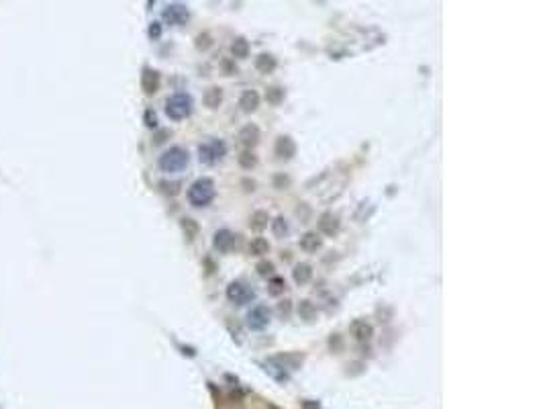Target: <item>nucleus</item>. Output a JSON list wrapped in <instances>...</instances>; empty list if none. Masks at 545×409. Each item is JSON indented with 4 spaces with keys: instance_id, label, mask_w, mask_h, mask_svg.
Returning <instances> with one entry per match:
<instances>
[{
    "instance_id": "obj_1",
    "label": "nucleus",
    "mask_w": 545,
    "mask_h": 409,
    "mask_svg": "<svg viewBox=\"0 0 545 409\" xmlns=\"http://www.w3.org/2000/svg\"><path fill=\"white\" fill-rule=\"evenodd\" d=\"M192 107H194V100H192L190 94H186V92L172 94V96L166 100V115H168L172 121H182V119L190 117Z\"/></svg>"
},
{
    "instance_id": "obj_2",
    "label": "nucleus",
    "mask_w": 545,
    "mask_h": 409,
    "mask_svg": "<svg viewBox=\"0 0 545 409\" xmlns=\"http://www.w3.org/2000/svg\"><path fill=\"white\" fill-rule=\"evenodd\" d=\"M190 162V156L188 152L184 150V147H170V150L159 158V168L161 172H168V174H176V172H182L184 168L188 166Z\"/></svg>"
},
{
    "instance_id": "obj_3",
    "label": "nucleus",
    "mask_w": 545,
    "mask_h": 409,
    "mask_svg": "<svg viewBox=\"0 0 545 409\" xmlns=\"http://www.w3.org/2000/svg\"><path fill=\"white\" fill-rule=\"evenodd\" d=\"M215 182L211 178H198L188 188V201L194 207H206L215 199Z\"/></svg>"
},
{
    "instance_id": "obj_4",
    "label": "nucleus",
    "mask_w": 545,
    "mask_h": 409,
    "mask_svg": "<svg viewBox=\"0 0 545 409\" xmlns=\"http://www.w3.org/2000/svg\"><path fill=\"white\" fill-rule=\"evenodd\" d=\"M198 154H200V162H204V164H217V162H221L225 158L227 145L221 139H211L208 143H202L198 147Z\"/></svg>"
},
{
    "instance_id": "obj_5",
    "label": "nucleus",
    "mask_w": 545,
    "mask_h": 409,
    "mask_svg": "<svg viewBox=\"0 0 545 409\" xmlns=\"http://www.w3.org/2000/svg\"><path fill=\"white\" fill-rule=\"evenodd\" d=\"M227 299H229L231 303H235V305H245V303H249V301L256 299V293H253L249 287L243 285V282L233 280V282H231V285L227 287Z\"/></svg>"
},
{
    "instance_id": "obj_6",
    "label": "nucleus",
    "mask_w": 545,
    "mask_h": 409,
    "mask_svg": "<svg viewBox=\"0 0 545 409\" xmlns=\"http://www.w3.org/2000/svg\"><path fill=\"white\" fill-rule=\"evenodd\" d=\"M268 323H270V309L265 305L253 307V309L247 313V325H249V329H256V332H260V329L268 327Z\"/></svg>"
},
{
    "instance_id": "obj_7",
    "label": "nucleus",
    "mask_w": 545,
    "mask_h": 409,
    "mask_svg": "<svg viewBox=\"0 0 545 409\" xmlns=\"http://www.w3.org/2000/svg\"><path fill=\"white\" fill-rule=\"evenodd\" d=\"M235 242H237V235H235L233 231H229V229H218V231L215 233L213 246H215L217 252H221V254H229L231 250L235 248Z\"/></svg>"
},
{
    "instance_id": "obj_8",
    "label": "nucleus",
    "mask_w": 545,
    "mask_h": 409,
    "mask_svg": "<svg viewBox=\"0 0 545 409\" xmlns=\"http://www.w3.org/2000/svg\"><path fill=\"white\" fill-rule=\"evenodd\" d=\"M188 17H190L188 8L184 4H180V2H174V4L166 6V10H164V19L168 23H172V25H182V23L188 21Z\"/></svg>"
},
{
    "instance_id": "obj_9",
    "label": "nucleus",
    "mask_w": 545,
    "mask_h": 409,
    "mask_svg": "<svg viewBox=\"0 0 545 409\" xmlns=\"http://www.w3.org/2000/svg\"><path fill=\"white\" fill-rule=\"evenodd\" d=\"M294 154H296V143L292 141V137H288V135L278 137V141H276V156L280 158V160H290Z\"/></svg>"
},
{
    "instance_id": "obj_10",
    "label": "nucleus",
    "mask_w": 545,
    "mask_h": 409,
    "mask_svg": "<svg viewBox=\"0 0 545 409\" xmlns=\"http://www.w3.org/2000/svg\"><path fill=\"white\" fill-rule=\"evenodd\" d=\"M339 217L337 215H333V213H323L321 217H319V229L325 233V235H335L339 231Z\"/></svg>"
},
{
    "instance_id": "obj_11",
    "label": "nucleus",
    "mask_w": 545,
    "mask_h": 409,
    "mask_svg": "<svg viewBox=\"0 0 545 409\" xmlns=\"http://www.w3.org/2000/svg\"><path fill=\"white\" fill-rule=\"evenodd\" d=\"M141 86L145 90V94H155L159 88V74L152 68H145L141 74Z\"/></svg>"
},
{
    "instance_id": "obj_12",
    "label": "nucleus",
    "mask_w": 545,
    "mask_h": 409,
    "mask_svg": "<svg viewBox=\"0 0 545 409\" xmlns=\"http://www.w3.org/2000/svg\"><path fill=\"white\" fill-rule=\"evenodd\" d=\"M239 107H241L243 113H253L260 107V94L256 92V90H245L239 98Z\"/></svg>"
},
{
    "instance_id": "obj_13",
    "label": "nucleus",
    "mask_w": 545,
    "mask_h": 409,
    "mask_svg": "<svg viewBox=\"0 0 545 409\" xmlns=\"http://www.w3.org/2000/svg\"><path fill=\"white\" fill-rule=\"evenodd\" d=\"M239 139H241L243 145L253 147V145L260 141V129H258V125H253V123L245 125V127L239 131Z\"/></svg>"
},
{
    "instance_id": "obj_14",
    "label": "nucleus",
    "mask_w": 545,
    "mask_h": 409,
    "mask_svg": "<svg viewBox=\"0 0 545 409\" xmlns=\"http://www.w3.org/2000/svg\"><path fill=\"white\" fill-rule=\"evenodd\" d=\"M321 246H323V240H321V235L317 231H308V233H305L303 237H300V248H303L305 252H317Z\"/></svg>"
},
{
    "instance_id": "obj_15",
    "label": "nucleus",
    "mask_w": 545,
    "mask_h": 409,
    "mask_svg": "<svg viewBox=\"0 0 545 409\" xmlns=\"http://www.w3.org/2000/svg\"><path fill=\"white\" fill-rule=\"evenodd\" d=\"M292 278L296 285H306V282L312 278V266L310 264H296L292 270Z\"/></svg>"
},
{
    "instance_id": "obj_16",
    "label": "nucleus",
    "mask_w": 545,
    "mask_h": 409,
    "mask_svg": "<svg viewBox=\"0 0 545 409\" xmlns=\"http://www.w3.org/2000/svg\"><path fill=\"white\" fill-rule=\"evenodd\" d=\"M351 329H353V336H355L357 342H370V338H372V334H374L372 325L366 323V321H355Z\"/></svg>"
},
{
    "instance_id": "obj_17",
    "label": "nucleus",
    "mask_w": 545,
    "mask_h": 409,
    "mask_svg": "<svg viewBox=\"0 0 545 409\" xmlns=\"http://www.w3.org/2000/svg\"><path fill=\"white\" fill-rule=\"evenodd\" d=\"M204 105L208 107V109H217L218 105H221V100H223V90L218 88V86H211L204 92Z\"/></svg>"
},
{
    "instance_id": "obj_18",
    "label": "nucleus",
    "mask_w": 545,
    "mask_h": 409,
    "mask_svg": "<svg viewBox=\"0 0 545 409\" xmlns=\"http://www.w3.org/2000/svg\"><path fill=\"white\" fill-rule=\"evenodd\" d=\"M256 68L262 74H270L276 70V58L270 53H260L258 60H256Z\"/></svg>"
},
{
    "instance_id": "obj_19",
    "label": "nucleus",
    "mask_w": 545,
    "mask_h": 409,
    "mask_svg": "<svg viewBox=\"0 0 545 409\" xmlns=\"http://www.w3.org/2000/svg\"><path fill=\"white\" fill-rule=\"evenodd\" d=\"M231 53H233L235 58H239V60L247 58V55H249V43H247V39L245 37H237L233 43H231Z\"/></svg>"
},
{
    "instance_id": "obj_20",
    "label": "nucleus",
    "mask_w": 545,
    "mask_h": 409,
    "mask_svg": "<svg viewBox=\"0 0 545 409\" xmlns=\"http://www.w3.org/2000/svg\"><path fill=\"white\" fill-rule=\"evenodd\" d=\"M268 221H270V215H268V211H256L251 215V221H249V225H251V229H256V231H262V229H265V227H268Z\"/></svg>"
},
{
    "instance_id": "obj_21",
    "label": "nucleus",
    "mask_w": 545,
    "mask_h": 409,
    "mask_svg": "<svg viewBox=\"0 0 545 409\" xmlns=\"http://www.w3.org/2000/svg\"><path fill=\"white\" fill-rule=\"evenodd\" d=\"M268 252H270L268 240H263V237H256V240H251V244H249V254L251 256H263Z\"/></svg>"
},
{
    "instance_id": "obj_22",
    "label": "nucleus",
    "mask_w": 545,
    "mask_h": 409,
    "mask_svg": "<svg viewBox=\"0 0 545 409\" xmlns=\"http://www.w3.org/2000/svg\"><path fill=\"white\" fill-rule=\"evenodd\" d=\"M298 315H300V319L312 321V319H315V315H317L315 305H312L310 301H300V305H298Z\"/></svg>"
},
{
    "instance_id": "obj_23",
    "label": "nucleus",
    "mask_w": 545,
    "mask_h": 409,
    "mask_svg": "<svg viewBox=\"0 0 545 409\" xmlns=\"http://www.w3.org/2000/svg\"><path fill=\"white\" fill-rule=\"evenodd\" d=\"M284 291H286V280L282 276H272L268 282V293L272 297H280Z\"/></svg>"
},
{
    "instance_id": "obj_24",
    "label": "nucleus",
    "mask_w": 545,
    "mask_h": 409,
    "mask_svg": "<svg viewBox=\"0 0 545 409\" xmlns=\"http://www.w3.org/2000/svg\"><path fill=\"white\" fill-rule=\"evenodd\" d=\"M265 100H268L270 105H280V102L284 100V88L270 86L268 90H265Z\"/></svg>"
},
{
    "instance_id": "obj_25",
    "label": "nucleus",
    "mask_w": 545,
    "mask_h": 409,
    "mask_svg": "<svg viewBox=\"0 0 545 409\" xmlns=\"http://www.w3.org/2000/svg\"><path fill=\"white\" fill-rule=\"evenodd\" d=\"M237 160H239V166H241V168H245V170H251L253 166L258 164V158L253 156L251 152H247V150H245V152H241Z\"/></svg>"
},
{
    "instance_id": "obj_26",
    "label": "nucleus",
    "mask_w": 545,
    "mask_h": 409,
    "mask_svg": "<svg viewBox=\"0 0 545 409\" xmlns=\"http://www.w3.org/2000/svg\"><path fill=\"white\" fill-rule=\"evenodd\" d=\"M272 231H274L276 237H284L288 233V223H286V219L282 217V215L272 221Z\"/></svg>"
},
{
    "instance_id": "obj_27",
    "label": "nucleus",
    "mask_w": 545,
    "mask_h": 409,
    "mask_svg": "<svg viewBox=\"0 0 545 409\" xmlns=\"http://www.w3.org/2000/svg\"><path fill=\"white\" fill-rule=\"evenodd\" d=\"M213 45V41H211V35H206V33H202V35H198L196 37V49H200V51H206L208 47H211Z\"/></svg>"
},
{
    "instance_id": "obj_28",
    "label": "nucleus",
    "mask_w": 545,
    "mask_h": 409,
    "mask_svg": "<svg viewBox=\"0 0 545 409\" xmlns=\"http://www.w3.org/2000/svg\"><path fill=\"white\" fill-rule=\"evenodd\" d=\"M256 270H258V274H260V276H270L272 272H274V264H272V262H268V260H262V262L258 264V268H256Z\"/></svg>"
},
{
    "instance_id": "obj_29",
    "label": "nucleus",
    "mask_w": 545,
    "mask_h": 409,
    "mask_svg": "<svg viewBox=\"0 0 545 409\" xmlns=\"http://www.w3.org/2000/svg\"><path fill=\"white\" fill-rule=\"evenodd\" d=\"M182 227H184V231L188 233V237L192 240V237L196 235V231H198V225H196L192 219H182Z\"/></svg>"
},
{
    "instance_id": "obj_30",
    "label": "nucleus",
    "mask_w": 545,
    "mask_h": 409,
    "mask_svg": "<svg viewBox=\"0 0 545 409\" xmlns=\"http://www.w3.org/2000/svg\"><path fill=\"white\" fill-rule=\"evenodd\" d=\"M145 125H147V127H152V129L157 127V117H155L153 111H145Z\"/></svg>"
},
{
    "instance_id": "obj_31",
    "label": "nucleus",
    "mask_w": 545,
    "mask_h": 409,
    "mask_svg": "<svg viewBox=\"0 0 545 409\" xmlns=\"http://www.w3.org/2000/svg\"><path fill=\"white\" fill-rule=\"evenodd\" d=\"M149 37H152V39H159L161 37V25H159V23H152V25H149Z\"/></svg>"
},
{
    "instance_id": "obj_32",
    "label": "nucleus",
    "mask_w": 545,
    "mask_h": 409,
    "mask_svg": "<svg viewBox=\"0 0 545 409\" xmlns=\"http://www.w3.org/2000/svg\"><path fill=\"white\" fill-rule=\"evenodd\" d=\"M290 309H292V307H290V301H284V303L278 305V313H280L284 319H288V317H290Z\"/></svg>"
},
{
    "instance_id": "obj_33",
    "label": "nucleus",
    "mask_w": 545,
    "mask_h": 409,
    "mask_svg": "<svg viewBox=\"0 0 545 409\" xmlns=\"http://www.w3.org/2000/svg\"><path fill=\"white\" fill-rule=\"evenodd\" d=\"M161 186H164V190H166V192H172V195H176L178 188H180V182H172V184L161 182Z\"/></svg>"
},
{
    "instance_id": "obj_34",
    "label": "nucleus",
    "mask_w": 545,
    "mask_h": 409,
    "mask_svg": "<svg viewBox=\"0 0 545 409\" xmlns=\"http://www.w3.org/2000/svg\"><path fill=\"white\" fill-rule=\"evenodd\" d=\"M290 184V180L288 178H284V176H276V186L278 188H284V186H288Z\"/></svg>"
},
{
    "instance_id": "obj_35",
    "label": "nucleus",
    "mask_w": 545,
    "mask_h": 409,
    "mask_svg": "<svg viewBox=\"0 0 545 409\" xmlns=\"http://www.w3.org/2000/svg\"><path fill=\"white\" fill-rule=\"evenodd\" d=\"M303 409H321L317 401H303Z\"/></svg>"
}]
</instances>
